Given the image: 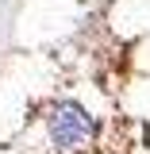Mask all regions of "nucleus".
Wrapping results in <instances>:
<instances>
[{
  "instance_id": "f257e3e1",
  "label": "nucleus",
  "mask_w": 150,
  "mask_h": 154,
  "mask_svg": "<svg viewBox=\"0 0 150 154\" xmlns=\"http://www.w3.org/2000/svg\"><path fill=\"white\" fill-rule=\"evenodd\" d=\"M50 139H54L62 150H81L93 139V119H89V112L81 104H73V100L58 104L54 112H50Z\"/></svg>"
}]
</instances>
